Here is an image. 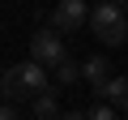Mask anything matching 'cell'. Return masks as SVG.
I'll return each mask as SVG.
<instances>
[{
    "mask_svg": "<svg viewBox=\"0 0 128 120\" xmlns=\"http://www.w3.org/2000/svg\"><path fill=\"white\" fill-rule=\"evenodd\" d=\"M51 90V73H43L38 65H13V69H4L0 73V103H26V99H38V94H47Z\"/></svg>",
    "mask_w": 128,
    "mask_h": 120,
    "instance_id": "obj_1",
    "label": "cell"
},
{
    "mask_svg": "<svg viewBox=\"0 0 128 120\" xmlns=\"http://www.w3.org/2000/svg\"><path fill=\"white\" fill-rule=\"evenodd\" d=\"M90 30H94V39L98 43H107V47H120L124 39H128V17H124V9L120 5H98V9H90Z\"/></svg>",
    "mask_w": 128,
    "mask_h": 120,
    "instance_id": "obj_2",
    "label": "cell"
},
{
    "mask_svg": "<svg viewBox=\"0 0 128 120\" xmlns=\"http://www.w3.org/2000/svg\"><path fill=\"white\" fill-rule=\"evenodd\" d=\"M64 56H68V51H64V39H60L56 30H38V34L30 39V65H38L43 73L56 69Z\"/></svg>",
    "mask_w": 128,
    "mask_h": 120,
    "instance_id": "obj_3",
    "label": "cell"
},
{
    "mask_svg": "<svg viewBox=\"0 0 128 120\" xmlns=\"http://www.w3.org/2000/svg\"><path fill=\"white\" fill-rule=\"evenodd\" d=\"M86 22H90L86 0H60V5L51 9V30H56V34H77Z\"/></svg>",
    "mask_w": 128,
    "mask_h": 120,
    "instance_id": "obj_4",
    "label": "cell"
},
{
    "mask_svg": "<svg viewBox=\"0 0 128 120\" xmlns=\"http://www.w3.org/2000/svg\"><path fill=\"white\" fill-rule=\"evenodd\" d=\"M107 77H111L107 56H86V60H81V82H90V86H94V94L107 86Z\"/></svg>",
    "mask_w": 128,
    "mask_h": 120,
    "instance_id": "obj_5",
    "label": "cell"
},
{
    "mask_svg": "<svg viewBox=\"0 0 128 120\" xmlns=\"http://www.w3.org/2000/svg\"><path fill=\"white\" fill-rule=\"evenodd\" d=\"M98 99L111 111H128V77H107V86L98 90Z\"/></svg>",
    "mask_w": 128,
    "mask_h": 120,
    "instance_id": "obj_6",
    "label": "cell"
},
{
    "mask_svg": "<svg viewBox=\"0 0 128 120\" xmlns=\"http://www.w3.org/2000/svg\"><path fill=\"white\" fill-rule=\"evenodd\" d=\"M30 116H34V120H56V116H60V94L47 90V94L30 99Z\"/></svg>",
    "mask_w": 128,
    "mask_h": 120,
    "instance_id": "obj_7",
    "label": "cell"
},
{
    "mask_svg": "<svg viewBox=\"0 0 128 120\" xmlns=\"http://www.w3.org/2000/svg\"><path fill=\"white\" fill-rule=\"evenodd\" d=\"M51 73H56V82H60V86H73V82H81V60L64 56V60H60V65H56Z\"/></svg>",
    "mask_w": 128,
    "mask_h": 120,
    "instance_id": "obj_8",
    "label": "cell"
},
{
    "mask_svg": "<svg viewBox=\"0 0 128 120\" xmlns=\"http://www.w3.org/2000/svg\"><path fill=\"white\" fill-rule=\"evenodd\" d=\"M86 120H120V111H111L107 103H98V107H90V116Z\"/></svg>",
    "mask_w": 128,
    "mask_h": 120,
    "instance_id": "obj_9",
    "label": "cell"
},
{
    "mask_svg": "<svg viewBox=\"0 0 128 120\" xmlns=\"http://www.w3.org/2000/svg\"><path fill=\"white\" fill-rule=\"evenodd\" d=\"M0 120H17V107L13 103H0Z\"/></svg>",
    "mask_w": 128,
    "mask_h": 120,
    "instance_id": "obj_10",
    "label": "cell"
},
{
    "mask_svg": "<svg viewBox=\"0 0 128 120\" xmlns=\"http://www.w3.org/2000/svg\"><path fill=\"white\" fill-rule=\"evenodd\" d=\"M56 120H86V111H60Z\"/></svg>",
    "mask_w": 128,
    "mask_h": 120,
    "instance_id": "obj_11",
    "label": "cell"
}]
</instances>
